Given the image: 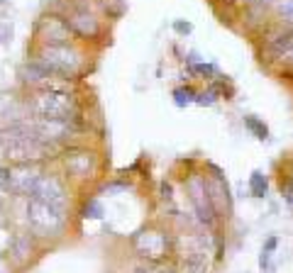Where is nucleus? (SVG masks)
Returning a JSON list of instances; mask_svg holds the SVG:
<instances>
[{
	"mask_svg": "<svg viewBox=\"0 0 293 273\" xmlns=\"http://www.w3.org/2000/svg\"><path fill=\"white\" fill-rule=\"evenodd\" d=\"M0 149L10 164H39L54 151L52 144L37 137L30 120L0 129Z\"/></svg>",
	"mask_w": 293,
	"mask_h": 273,
	"instance_id": "obj_1",
	"label": "nucleus"
},
{
	"mask_svg": "<svg viewBox=\"0 0 293 273\" xmlns=\"http://www.w3.org/2000/svg\"><path fill=\"white\" fill-rule=\"evenodd\" d=\"M25 103H27V110L32 117H52V120H76L78 117L76 98L61 88L35 91Z\"/></svg>",
	"mask_w": 293,
	"mask_h": 273,
	"instance_id": "obj_2",
	"label": "nucleus"
},
{
	"mask_svg": "<svg viewBox=\"0 0 293 273\" xmlns=\"http://www.w3.org/2000/svg\"><path fill=\"white\" fill-rule=\"evenodd\" d=\"M35 64H39L52 76L73 78L81 71L83 59L71 44H56V47H39L35 54Z\"/></svg>",
	"mask_w": 293,
	"mask_h": 273,
	"instance_id": "obj_3",
	"label": "nucleus"
},
{
	"mask_svg": "<svg viewBox=\"0 0 293 273\" xmlns=\"http://www.w3.org/2000/svg\"><path fill=\"white\" fill-rule=\"evenodd\" d=\"M66 210H59L49 202H42L37 198H30L27 200V210H25V217H27V224H30V232L35 237H59L66 227Z\"/></svg>",
	"mask_w": 293,
	"mask_h": 273,
	"instance_id": "obj_4",
	"label": "nucleus"
},
{
	"mask_svg": "<svg viewBox=\"0 0 293 273\" xmlns=\"http://www.w3.org/2000/svg\"><path fill=\"white\" fill-rule=\"evenodd\" d=\"M39 176H42V171L37 164H10V166L0 168V188L8 195L32 198Z\"/></svg>",
	"mask_w": 293,
	"mask_h": 273,
	"instance_id": "obj_5",
	"label": "nucleus"
},
{
	"mask_svg": "<svg viewBox=\"0 0 293 273\" xmlns=\"http://www.w3.org/2000/svg\"><path fill=\"white\" fill-rule=\"evenodd\" d=\"M76 120H52V117H32L30 125L37 132L39 139H44L47 144H52L54 149L64 142H69L76 134Z\"/></svg>",
	"mask_w": 293,
	"mask_h": 273,
	"instance_id": "obj_6",
	"label": "nucleus"
},
{
	"mask_svg": "<svg viewBox=\"0 0 293 273\" xmlns=\"http://www.w3.org/2000/svg\"><path fill=\"white\" fill-rule=\"evenodd\" d=\"M35 37L39 39V47H56V44H69L71 39V27L64 18L47 15L37 22Z\"/></svg>",
	"mask_w": 293,
	"mask_h": 273,
	"instance_id": "obj_7",
	"label": "nucleus"
},
{
	"mask_svg": "<svg viewBox=\"0 0 293 273\" xmlns=\"http://www.w3.org/2000/svg\"><path fill=\"white\" fill-rule=\"evenodd\" d=\"M32 198L42 200V202H49L59 210H66L69 207V190L64 185V181L54 173H42L37 185H35V193Z\"/></svg>",
	"mask_w": 293,
	"mask_h": 273,
	"instance_id": "obj_8",
	"label": "nucleus"
},
{
	"mask_svg": "<svg viewBox=\"0 0 293 273\" xmlns=\"http://www.w3.org/2000/svg\"><path fill=\"white\" fill-rule=\"evenodd\" d=\"M186 190H188V198L198 212V217L205 222V224H213L215 222V207L210 202V193H208V183L201 173H193L188 181H186Z\"/></svg>",
	"mask_w": 293,
	"mask_h": 273,
	"instance_id": "obj_9",
	"label": "nucleus"
},
{
	"mask_svg": "<svg viewBox=\"0 0 293 273\" xmlns=\"http://www.w3.org/2000/svg\"><path fill=\"white\" fill-rule=\"evenodd\" d=\"M64 166H66V173L76 181H86L95 173V154L88 151V149H69L66 156H64Z\"/></svg>",
	"mask_w": 293,
	"mask_h": 273,
	"instance_id": "obj_10",
	"label": "nucleus"
},
{
	"mask_svg": "<svg viewBox=\"0 0 293 273\" xmlns=\"http://www.w3.org/2000/svg\"><path fill=\"white\" fill-rule=\"evenodd\" d=\"M134 249L146 258H162L166 254V237L154 229H144L134 237Z\"/></svg>",
	"mask_w": 293,
	"mask_h": 273,
	"instance_id": "obj_11",
	"label": "nucleus"
},
{
	"mask_svg": "<svg viewBox=\"0 0 293 273\" xmlns=\"http://www.w3.org/2000/svg\"><path fill=\"white\" fill-rule=\"evenodd\" d=\"M66 22H69L71 32H76L78 37H88V39H93V37H98V32H100V22H98V18H95L93 13H88V10H76Z\"/></svg>",
	"mask_w": 293,
	"mask_h": 273,
	"instance_id": "obj_12",
	"label": "nucleus"
},
{
	"mask_svg": "<svg viewBox=\"0 0 293 273\" xmlns=\"http://www.w3.org/2000/svg\"><path fill=\"white\" fill-rule=\"evenodd\" d=\"M8 251H10V256L15 258V263L30 261V256H32V251H35V239H32V234H30V232H18V234H13L10 241H8Z\"/></svg>",
	"mask_w": 293,
	"mask_h": 273,
	"instance_id": "obj_13",
	"label": "nucleus"
},
{
	"mask_svg": "<svg viewBox=\"0 0 293 273\" xmlns=\"http://www.w3.org/2000/svg\"><path fill=\"white\" fill-rule=\"evenodd\" d=\"M20 78H22V83L25 86H30V88H37V91H42V88H54L52 86V73L49 71H44L39 64H25L22 69H20Z\"/></svg>",
	"mask_w": 293,
	"mask_h": 273,
	"instance_id": "obj_14",
	"label": "nucleus"
},
{
	"mask_svg": "<svg viewBox=\"0 0 293 273\" xmlns=\"http://www.w3.org/2000/svg\"><path fill=\"white\" fill-rule=\"evenodd\" d=\"M249 188H252V195L254 198H264L266 190H269V183H266V176L261 171H254L249 176Z\"/></svg>",
	"mask_w": 293,
	"mask_h": 273,
	"instance_id": "obj_15",
	"label": "nucleus"
},
{
	"mask_svg": "<svg viewBox=\"0 0 293 273\" xmlns=\"http://www.w3.org/2000/svg\"><path fill=\"white\" fill-rule=\"evenodd\" d=\"M196 98H198V93H196L191 86H183V88H176V91H174V103H176L179 108H186V105L196 103Z\"/></svg>",
	"mask_w": 293,
	"mask_h": 273,
	"instance_id": "obj_16",
	"label": "nucleus"
},
{
	"mask_svg": "<svg viewBox=\"0 0 293 273\" xmlns=\"http://www.w3.org/2000/svg\"><path fill=\"white\" fill-rule=\"evenodd\" d=\"M81 215H83L86 219H100V217L105 215V210H103V205H100L98 200H86L83 207H81Z\"/></svg>",
	"mask_w": 293,
	"mask_h": 273,
	"instance_id": "obj_17",
	"label": "nucleus"
},
{
	"mask_svg": "<svg viewBox=\"0 0 293 273\" xmlns=\"http://www.w3.org/2000/svg\"><path fill=\"white\" fill-rule=\"evenodd\" d=\"M244 125H247V129H249V132H254V137H256V139H266V137H269L266 125H264V122H259L256 117H244Z\"/></svg>",
	"mask_w": 293,
	"mask_h": 273,
	"instance_id": "obj_18",
	"label": "nucleus"
},
{
	"mask_svg": "<svg viewBox=\"0 0 293 273\" xmlns=\"http://www.w3.org/2000/svg\"><path fill=\"white\" fill-rule=\"evenodd\" d=\"M276 244H278V239H276V237H269V239H266V244H264V249H261V256H259L261 268H266V266H269V258H271V254H274Z\"/></svg>",
	"mask_w": 293,
	"mask_h": 273,
	"instance_id": "obj_19",
	"label": "nucleus"
},
{
	"mask_svg": "<svg viewBox=\"0 0 293 273\" xmlns=\"http://www.w3.org/2000/svg\"><path fill=\"white\" fill-rule=\"evenodd\" d=\"M278 13L293 22V0H278Z\"/></svg>",
	"mask_w": 293,
	"mask_h": 273,
	"instance_id": "obj_20",
	"label": "nucleus"
},
{
	"mask_svg": "<svg viewBox=\"0 0 293 273\" xmlns=\"http://www.w3.org/2000/svg\"><path fill=\"white\" fill-rule=\"evenodd\" d=\"M215 95H218V88H210V91L201 93V95L196 98V103H198V105H213V103H215Z\"/></svg>",
	"mask_w": 293,
	"mask_h": 273,
	"instance_id": "obj_21",
	"label": "nucleus"
},
{
	"mask_svg": "<svg viewBox=\"0 0 293 273\" xmlns=\"http://www.w3.org/2000/svg\"><path fill=\"white\" fill-rule=\"evenodd\" d=\"M174 30H176L179 35H188V32L193 30V25H191V22H183V20H176V22H174Z\"/></svg>",
	"mask_w": 293,
	"mask_h": 273,
	"instance_id": "obj_22",
	"label": "nucleus"
},
{
	"mask_svg": "<svg viewBox=\"0 0 293 273\" xmlns=\"http://www.w3.org/2000/svg\"><path fill=\"white\" fill-rule=\"evenodd\" d=\"M281 190H283V198H286V202L293 207V183H286V185H281Z\"/></svg>",
	"mask_w": 293,
	"mask_h": 273,
	"instance_id": "obj_23",
	"label": "nucleus"
},
{
	"mask_svg": "<svg viewBox=\"0 0 293 273\" xmlns=\"http://www.w3.org/2000/svg\"><path fill=\"white\" fill-rule=\"evenodd\" d=\"M193 71H196V73H203V76H210L215 69H213V66H208V64H198V66H193Z\"/></svg>",
	"mask_w": 293,
	"mask_h": 273,
	"instance_id": "obj_24",
	"label": "nucleus"
},
{
	"mask_svg": "<svg viewBox=\"0 0 293 273\" xmlns=\"http://www.w3.org/2000/svg\"><path fill=\"white\" fill-rule=\"evenodd\" d=\"M115 190H127L125 183H112V185H105V193H115Z\"/></svg>",
	"mask_w": 293,
	"mask_h": 273,
	"instance_id": "obj_25",
	"label": "nucleus"
},
{
	"mask_svg": "<svg viewBox=\"0 0 293 273\" xmlns=\"http://www.w3.org/2000/svg\"><path fill=\"white\" fill-rule=\"evenodd\" d=\"M3 224H5V202L0 200V227H3Z\"/></svg>",
	"mask_w": 293,
	"mask_h": 273,
	"instance_id": "obj_26",
	"label": "nucleus"
}]
</instances>
